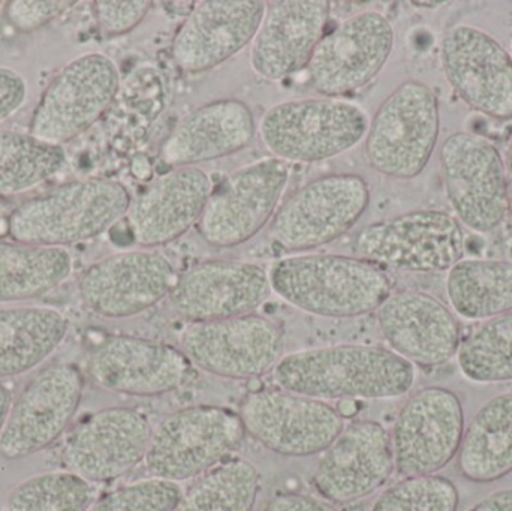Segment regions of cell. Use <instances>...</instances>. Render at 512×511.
Masks as SVG:
<instances>
[{
    "instance_id": "6da1fadb",
    "label": "cell",
    "mask_w": 512,
    "mask_h": 511,
    "mask_svg": "<svg viewBox=\"0 0 512 511\" xmlns=\"http://www.w3.org/2000/svg\"><path fill=\"white\" fill-rule=\"evenodd\" d=\"M273 374L280 389L324 402L402 398L417 381V368L390 348L361 344L286 354Z\"/></svg>"
},
{
    "instance_id": "7a4b0ae2",
    "label": "cell",
    "mask_w": 512,
    "mask_h": 511,
    "mask_svg": "<svg viewBox=\"0 0 512 511\" xmlns=\"http://www.w3.org/2000/svg\"><path fill=\"white\" fill-rule=\"evenodd\" d=\"M271 290L289 305L325 318L378 311L393 293L384 269L360 257L304 254L280 258L268 270Z\"/></svg>"
},
{
    "instance_id": "3957f363",
    "label": "cell",
    "mask_w": 512,
    "mask_h": 511,
    "mask_svg": "<svg viewBox=\"0 0 512 511\" xmlns=\"http://www.w3.org/2000/svg\"><path fill=\"white\" fill-rule=\"evenodd\" d=\"M131 203L128 188L117 180H72L15 207L6 228L12 242L65 248L113 228Z\"/></svg>"
},
{
    "instance_id": "277c9868",
    "label": "cell",
    "mask_w": 512,
    "mask_h": 511,
    "mask_svg": "<svg viewBox=\"0 0 512 511\" xmlns=\"http://www.w3.org/2000/svg\"><path fill=\"white\" fill-rule=\"evenodd\" d=\"M366 110L342 98L289 99L265 111L258 134L274 158L321 162L336 158L366 138Z\"/></svg>"
},
{
    "instance_id": "5b68a950",
    "label": "cell",
    "mask_w": 512,
    "mask_h": 511,
    "mask_svg": "<svg viewBox=\"0 0 512 511\" xmlns=\"http://www.w3.org/2000/svg\"><path fill=\"white\" fill-rule=\"evenodd\" d=\"M441 131L439 99L423 81L406 80L379 105L364 138L373 170L396 180L420 176L429 164Z\"/></svg>"
},
{
    "instance_id": "8992f818",
    "label": "cell",
    "mask_w": 512,
    "mask_h": 511,
    "mask_svg": "<svg viewBox=\"0 0 512 511\" xmlns=\"http://www.w3.org/2000/svg\"><path fill=\"white\" fill-rule=\"evenodd\" d=\"M240 414L221 405L182 408L153 429L144 465L153 479L179 483L218 467L245 440Z\"/></svg>"
},
{
    "instance_id": "52a82bcc",
    "label": "cell",
    "mask_w": 512,
    "mask_h": 511,
    "mask_svg": "<svg viewBox=\"0 0 512 511\" xmlns=\"http://www.w3.org/2000/svg\"><path fill=\"white\" fill-rule=\"evenodd\" d=\"M354 251L384 270L442 273L465 258L466 237L450 213L418 209L361 228Z\"/></svg>"
},
{
    "instance_id": "ba28073f",
    "label": "cell",
    "mask_w": 512,
    "mask_h": 511,
    "mask_svg": "<svg viewBox=\"0 0 512 511\" xmlns=\"http://www.w3.org/2000/svg\"><path fill=\"white\" fill-rule=\"evenodd\" d=\"M119 90L120 72L111 57L81 54L45 87L33 110L29 134L62 147L92 128L113 105Z\"/></svg>"
},
{
    "instance_id": "9c48e42d",
    "label": "cell",
    "mask_w": 512,
    "mask_h": 511,
    "mask_svg": "<svg viewBox=\"0 0 512 511\" xmlns=\"http://www.w3.org/2000/svg\"><path fill=\"white\" fill-rule=\"evenodd\" d=\"M369 203V183L358 174L318 177L277 209L270 224L271 240L288 252L321 248L351 231Z\"/></svg>"
},
{
    "instance_id": "30bf717a",
    "label": "cell",
    "mask_w": 512,
    "mask_h": 511,
    "mask_svg": "<svg viewBox=\"0 0 512 511\" xmlns=\"http://www.w3.org/2000/svg\"><path fill=\"white\" fill-rule=\"evenodd\" d=\"M289 176V164L267 156L225 177L197 225L204 242L228 249L254 239L276 215Z\"/></svg>"
},
{
    "instance_id": "8fae6325",
    "label": "cell",
    "mask_w": 512,
    "mask_h": 511,
    "mask_svg": "<svg viewBox=\"0 0 512 511\" xmlns=\"http://www.w3.org/2000/svg\"><path fill=\"white\" fill-rule=\"evenodd\" d=\"M83 393V374L72 363H54L36 372L12 399L0 435V456L20 461L53 446L71 426Z\"/></svg>"
},
{
    "instance_id": "7c38bea8",
    "label": "cell",
    "mask_w": 512,
    "mask_h": 511,
    "mask_svg": "<svg viewBox=\"0 0 512 511\" xmlns=\"http://www.w3.org/2000/svg\"><path fill=\"white\" fill-rule=\"evenodd\" d=\"M394 29L381 12L367 9L322 36L306 66L307 84L318 95L342 98L372 83L394 48Z\"/></svg>"
},
{
    "instance_id": "4fadbf2b",
    "label": "cell",
    "mask_w": 512,
    "mask_h": 511,
    "mask_svg": "<svg viewBox=\"0 0 512 511\" xmlns=\"http://www.w3.org/2000/svg\"><path fill=\"white\" fill-rule=\"evenodd\" d=\"M179 342L192 365L228 380L261 378L274 371L285 350L279 324L258 314L189 323Z\"/></svg>"
},
{
    "instance_id": "5bb4252c",
    "label": "cell",
    "mask_w": 512,
    "mask_h": 511,
    "mask_svg": "<svg viewBox=\"0 0 512 511\" xmlns=\"http://www.w3.org/2000/svg\"><path fill=\"white\" fill-rule=\"evenodd\" d=\"M239 414L246 434L285 458L319 455L345 428L333 405L283 389L249 393Z\"/></svg>"
},
{
    "instance_id": "9a60e30c",
    "label": "cell",
    "mask_w": 512,
    "mask_h": 511,
    "mask_svg": "<svg viewBox=\"0 0 512 511\" xmlns=\"http://www.w3.org/2000/svg\"><path fill=\"white\" fill-rule=\"evenodd\" d=\"M445 191L457 218L475 233H490L508 210L507 180L501 152L487 138L454 132L439 152Z\"/></svg>"
},
{
    "instance_id": "2e32d148",
    "label": "cell",
    "mask_w": 512,
    "mask_h": 511,
    "mask_svg": "<svg viewBox=\"0 0 512 511\" xmlns=\"http://www.w3.org/2000/svg\"><path fill=\"white\" fill-rule=\"evenodd\" d=\"M465 428V410L453 390L427 386L412 393L391 432L397 473L435 476L457 458Z\"/></svg>"
},
{
    "instance_id": "e0dca14e",
    "label": "cell",
    "mask_w": 512,
    "mask_h": 511,
    "mask_svg": "<svg viewBox=\"0 0 512 511\" xmlns=\"http://www.w3.org/2000/svg\"><path fill=\"white\" fill-rule=\"evenodd\" d=\"M177 275L155 251H123L87 267L78 282L84 306L98 317L123 320L149 311L170 296Z\"/></svg>"
},
{
    "instance_id": "ac0fdd59",
    "label": "cell",
    "mask_w": 512,
    "mask_h": 511,
    "mask_svg": "<svg viewBox=\"0 0 512 511\" xmlns=\"http://www.w3.org/2000/svg\"><path fill=\"white\" fill-rule=\"evenodd\" d=\"M153 428L146 414L111 407L87 416L66 438L62 464L87 482L107 483L144 462Z\"/></svg>"
},
{
    "instance_id": "d6986e66",
    "label": "cell",
    "mask_w": 512,
    "mask_h": 511,
    "mask_svg": "<svg viewBox=\"0 0 512 511\" xmlns=\"http://www.w3.org/2000/svg\"><path fill=\"white\" fill-rule=\"evenodd\" d=\"M87 371L93 383L107 392L156 398L185 386L191 377L192 363L173 345L114 335L90 351Z\"/></svg>"
},
{
    "instance_id": "ffe728a7",
    "label": "cell",
    "mask_w": 512,
    "mask_h": 511,
    "mask_svg": "<svg viewBox=\"0 0 512 511\" xmlns=\"http://www.w3.org/2000/svg\"><path fill=\"white\" fill-rule=\"evenodd\" d=\"M442 68L454 92L472 110L492 119H512V60L489 33L451 27L441 45Z\"/></svg>"
},
{
    "instance_id": "44dd1931",
    "label": "cell",
    "mask_w": 512,
    "mask_h": 511,
    "mask_svg": "<svg viewBox=\"0 0 512 511\" xmlns=\"http://www.w3.org/2000/svg\"><path fill=\"white\" fill-rule=\"evenodd\" d=\"M271 293L268 270L259 264L210 260L179 275L168 299L188 323H210L256 314Z\"/></svg>"
},
{
    "instance_id": "7402d4cb",
    "label": "cell",
    "mask_w": 512,
    "mask_h": 511,
    "mask_svg": "<svg viewBox=\"0 0 512 511\" xmlns=\"http://www.w3.org/2000/svg\"><path fill=\"white\" fill-rule=\"evenodd\" d=\"M396 471L391 434L373 420L343 428L322 452L312 482L330 504H351L375 494Z\"/></svg>"
},
{
    "instance_id": "603a6c76",
    "label": "cell",
    "mask_w": 512,
    "mask_h": 511,
    "mask_svg": "<svg viewBox=\"0 0 512 511\" xmlns=\"http://www.w3.org/2000/svg\"><path fill=\"white\" fill-rule=\"evenodd\" d=\"M376 317L390 350L415 368L447 365L462 344V327L454 312L423 291H393L379 306Z\"/></svg>"
},
{
    "instance_id": "cb8c5ba5",
    "label": "cell",
    "mask_w": 512,
    "mask_h": 511,
    "mask_svg": "<svg viewBox=\"0 0 512 511\" xmlns=\"http://www.w3.org/2000/svg\"><path fill=\"white\" fill-rule=\"evenodd\" d=\"M261 0H203L173 39V59L188 74L215 69L254 41L265 11Z\"/></svg>"
},
{
    "instance_id": "d4e9b609",
    "label": "cell",
    "mask_w": 512,
    "mask_h": 511,
    "mask_svg": "<svg viewBox=\"0 0 512 511\" xmlns=\"http://www.w3.org/2000/svg\"><path fill=\"white\" fill-rule=\"evenodd\" d=\"M212 179L198 167L171 168L153 179L129 207L132 240L143 248L164 246L198 225L212 195Z\"/></svg>"
},
{
    "instance_id": "484cf974",
    "label": "cell",
    "mask_w": 512,
    "mask_h": 511,
    "mask_svg": "<svg viewBox=\"0 0 512 511\" xmlns=\"http://www.w3.org/2000/svg\"><path fill=\"white\" fill-rule=\"evenodd\" d=\"M331 3L327 0H271L251 47V66L258 77L280 81L306 69L324 36Z\"/></svg>"
},
{
    "instance_id": "4316f807",
    "label": "cell",
    "mask_w": 512,
    "mask_h": 511,
    "mask_svg": "<svg viewBox=\"0 0 512 511\" xmlns=\"http://www.w3.org/2000/svg\"><path fill=\"white\" fill-rule=\"evenodd\" d=\"M256 131L254 113L246 102L216 99L195 108L171 129L159 159L170 168L197 167L246 149Z\"/></svg>"
},
{
    "instance_id": "83f0119b",
    "label": "cell",
    "mask_w": 512,
    "mask_h": 511,
    "mask_svg": "<svg viewBox=\"0 0 512 511\" xmlns=\"http://www.w3.org/2000/svg\"><path fill=\"white\" fill-rule=\"evenodd\" d=\"M68 317L50 306L0 309V383L50 359L69 333Z\"/></svg>"
},
{
    "instance_id": "f1b7e54d",
    "label": "cell",
    "mask_w": 512,
    "mask_h": 511,
    "mask_svg": "<svg viewBox=\"0 0 512 511\" xmlns=\"http://www.w3.org/2000/svg\"><path fill=\"white\" fill-rule=\"evenodd\" d=\"M463 479L478 485L499 482L512 473V392L483 405L465 428L457 453Z\"/></svg>"
},
{
    "instance_id": "f546056e",
    "label": "cell",
    "mask_w": 512,
    "mask_h": 511,
    "mask_svg": "<svg viewBox=\"0 0 512 511\" xmlns=\"http://www.w3.org/2000/svg\"><path fill=\"white\" fill-rule=\"evenodd\" d=\"M448 302L468 321L492 320L512 312V261L463 258L447 272Z\"/></svg>"
},
{
    "instance_id": "4dcf8cb0",
    "label": "cell",
    "mask_w": 512,
    "mask_h": 511,
    "mask_svg": "<svg viewBox=\"0 0 512 511\" xmlns=\"http://www.w3.org/2000/svg\"><path fill=\"white\" fill-rule=\"evenodd\" d=\"M72 270L66 248L0 242V305L39 299L68 281Z\"/></svg>"
},
{
    "instance_id": "1f68e13d",
    "label": "cell",
    "mask_w": 512,
    "mask_h": 511,
    "mask_svg": "<svg viewBox=\"0 0 512 511\" xmlns=\"http://www.w3.org/2000/svg\"><path fill=\"white\" fill-rule=\"evenodd\" d=\"M261 474L252 462L228 459L195 479L174 511H254Z\"/></svg>"
},
{
    "instance_id": "d6a6232c",
    "label": "cell",
    "mask_w": 512,
    "mask_h": 511,
    "mask_svg": "<svg viewBox=\"0 0 512 511\" xmlns=\"http://www.w3.org/2000/svg\"><path fill=\"white\" fill-rule=\"evenodd\" d=\"M65 164L62 147L30 134L0 131V194L30 191L60 173Z\"/></svg>"
},
{
    "instance_id": "836d02e7",
    "label": "cell",
    "mask_w": 512,
    "mask_h": 511,
    "mask_svg": "<svg viewBox=\"0 0 512 511\" xmlns=\"http://www.w3.org/2000/svg\"><path fill=\"white\" fill-rule=\"evenodd\" d=\"M456 359L463 377L471 383H510L512 312L478 324L462 339Z\"/></svg>"
},
{
    "instance_id": "e575fe53",
    "label": "cell",
    "mask_w": 512,
    "mask_h": 511,
    "mask_svg": "<svg viewBox=\"0 0 512 511\" xmlns=\"http://www.w3.org/2000/svg\"><path fill=\"white\" fill-rule=\"evenodd\" d=\"M96 500L93 483L71 471H48L18 483L3 511H86Z\"/></svg>"
},
{
    "instance_id": "d590c367",
    "label": "cell",
    "mask_w": 512,
    "mask_h": 511,
    "mask_svg": "<svg viewBox=\"0 0 512 511\" xmlns=\"http://www.w3.org/2000/svg\"><path fill=\"white\" fill-rule=\"evenodd\" d=\"M460 495L447 477H403L385 489L370 511H457Z\"/></svg>"
},
{
    "instance_id": "8d00e7d4",
    "label": "cell",
    "mask_w": 512,
    "mask_h": 511,
    "mask_svg": "<svg viewBox=\"0 0 512 511\" xmlns=\"http://www.w3.org/2000/svg\"><path fill=\"white\" fill-rule=\"evenodd\" d=\"M182 495L179 483L152 477L98 498L86 511H174Z\"/></svg>"
},
{
    "instance_id": "74e56055",
    "label": "cell",
    "mask_w": 512,
    "mask_h": 511,
    "mask_svg": "<svg viewBox=\"0 0 512 511\" xmlns=\"http://www.w3.org/2000/svg\"><path fill=\"white\" fill-rule=\"evenodd\" d=\"M152 8L153 2L149 0H96L92 3L96 24L108 38L132 32Z\"/></svg>"
},
{
    "instance_id": "f35d334b",
    "label": "cell",
    "mask_w": 512,
    "mask_h": 511,
    "mask_svg": "<svg viewBox=\"0 0 512 511\" xmlns=\"http://www.w3.org/2000/svg\"><path fill=\"white\" fill-rule=\"evenodd\" d=\"M75 3L69 0H11L6 2L5 18L17 32H35L62 17Z\"/></svg>"
},
{
    "instance_id": "ab89813d",
    "label": "cell",
    "mask_w": 512,
    "mask_h": 511,
    "mask_svg": "<svg viewBox=\"0 0 512 511\" xmlns=\"http://www.w3.org/2000/svg\"><path fill=\"white\" fill-rule=\"evenodd\" d=\"M26 78L20 72L0 66V123L11 119L27 99Z\"/></svg>"
},
{
    "instance_id": "60d3db41",
    "label": "cell",
    "mask_w": 512,
    "mask_h": 511,
    "mask_svg": "<svg viewBox=\"0 0 512 511\" xmlns=\"http://www.w3.org/2000/svg\"><path fill=\"white\" fill-rule=\"evenodd\" d=\"M264 511H339L328 501L309 495L279 494L265 506Z\"/></svg>"
},
{
    "instance_id": "b9f144b4",
    "label": "cell",
    "mask_w": 512,
    "mask_h": 511,
    "mask_svg": "<svg viewBox=\"0 0 512 511\" xmlns=\"http://www.w3.org/2000/svg\"><path fill=\"white\" fill-rule=\"evenodd\" d=\"M469 511H512V489L493 492Z\"/></svg>"
},
{
    "instance_id": "7bdbcfd3",
    "label": "cell",
    "mask_w": 512,
    "mask_h": 511,
    "mask_svg": "<svg viewBox=\"0 0 512 511\" xmlns=\"http://www.w3.org/2000/svg\"><path fill=\"white\" fill-rule=\"evenodd\" d=\"M131 171L137 179L149 180L153 174L152 162L147 156L137 155L132 159Z\"/></svg>"
},
{
    "instance_id": "ee69618b",
    "label": "cell",
    "mask_w": 512,
    "mask_h": 511,
    "mask_svg": "<svg viewBox=\"0 0 512 511\" xmlns=\"http://www.w3.org/2000/svg\"><path fill=\"white\" fill-rule=\"evenodd\" d=\"M505 180H507L508 210L512 213V131L505 147Z\"/></svg>"
},
{
    "instance_id": "f6af8a7d",
    "label": "cell",
    "mask_w": 512,
    "mask_h": 511,
    "mask_svg": "<svg viewBox=\"0 0 512 511\" xmlns=\"http://www.w3.org/2000/svg\"><path fill=\"white\" fill-rule=\"evenodd\" d=\"M12 393L5 384L0 383V435L5 428L6 419H8L9 408L12 404Z\"/></svg>"
},
{
    "instance_id": "bcb514c9",
    "label": "cell",
    "mask_w": 512,
    "mask_h": 511,
    "mask_svg": "<svg viewBox=\"0 0 512 511\" xmlns=\"http://www.w3.org/2000/svg\"><path fill=\"white\" fill-rule=\"evenodd\" d=\"M336 410L339 411L343 419H352V417H355V414L358 413V401H354V399H343V401H339Z\"/></svg>"
},
{
    "instance_id": "7dc6e473",
    "label": "cell",
    "mask_w": 512,
    "mask_h": 511,
    "mask_svg": "<svg viewBox=\"0 0 512 511\" xmlns=\"http://www.w3.org/2000/svg\"><path fill=\"white\" fill-rule=\"evenodd\" d=\"M412 5L420 6V8L436 9L448 5V2H412Z\"/></svg>"
},
{
    "instance_id": "c3c4849f",
    "label": "cell",
    "mask_w": 512,
    "mask_h": 511,
    "mask_svg": "<svg viewBox=\"0 0 512 511\" xmlns=\"http://www.w3.org/2000/svg\"><path fill=\"white\" fill-rule=\"evenodd\" d=\"M510 56H511V60H512V44H511V53H510Z\"/></svg>"
},
{
    "instance_id": "681fc988",
    "label": "cell",
    "mask_w": 512,
    "mask_h": 511,
    "mask_svg": "<svg viewBox=\"0 0 512 511\" xmlns=\"http://www.w3.org/2000/svg\"><path fill=\"white\" fill-rule=\"evenodd\" d=\"M3 2H0V8H2Z\"/></svg>"
}]
</instances>
